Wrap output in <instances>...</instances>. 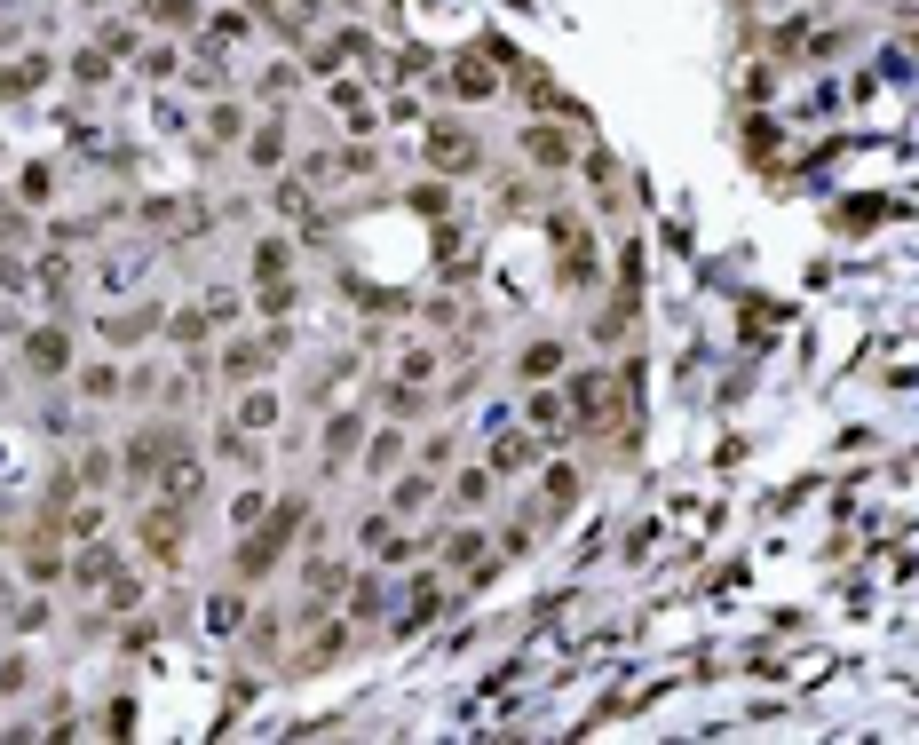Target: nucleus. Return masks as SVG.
<instances>
[{
	"label": "nucleus",
	"instance_id": "nucleus-1",
	"mask_svg": "<svg viewBox=\"0 0 919 745\" xmlns=\"http://www.w3.org/2000/svg\"><path fill=\"white\" fill-rule=\"evenodd\" d=\"M436 167H476V143L460 127H436Z\"/></svg>",
	"mask_w": 919,
	"mask_h": 745
},
{
	"label": "nucleus",
	"instance_id": "nucleus-2",
	"mask_svg": "<svg viewBox=\"0 0 919 745\" xmlns=\"http://www.w3.org/2000/svg\"><path fill=\"white\" fill-rule=\"evenodd\" d=\"M278 159H286V135H278V127H262V143H254V167H278Z\"/></svg>",
	"mask_w": 919,
	"mask_h": 745
},
{
	"label": "nucleus",
	"instance_id": "nucleus-3",
	"mask_svg": "<svg viewBox=\"0 0 919 745\" xmlns=\"http://www.w3.org/2000/svg\"><path fill=\"white\" fill-rule=\"evenodd\" d=\"M151 16L159 24H191V0H151Z\"/></svg>",
	"mask_w": 919,
	"mask_h": 745
}]
</instances>
